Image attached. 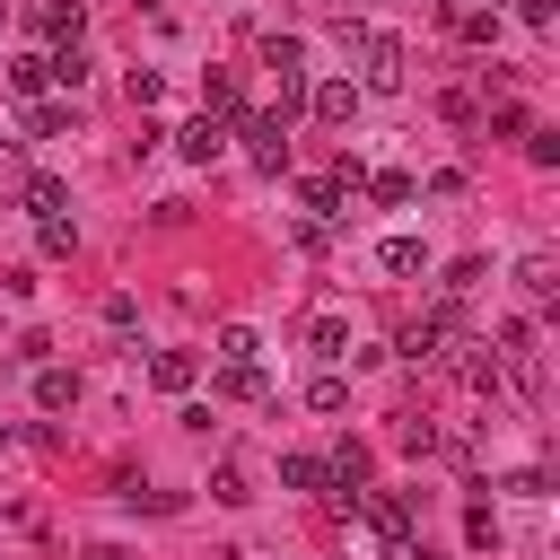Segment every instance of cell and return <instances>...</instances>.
<instances>
[{
  "mask_svg": "<svg viewBox=\"0 0 560 560\" xmlns=\"http://www.w3.org/2000/svg\"><path fill=\"white\" fill-rule=\"evenodd\" d=\"M122 96H131V105H158V96H166V79H158V70H131V79H122Z\"/></svg>",
  "mask_w": 560,
  "mask_h": 560,
  "instance_id": "cell-28",
  "label": "cell"
},
{
  "mask_svg": "<svg viewBox=\"0 0 560 560\" xmlns=\"http://www.w3.org/2000/svg\"><path fill=\"white\" fill-rule=\"evenodd\" d=\"M44 254H52V262L79 254V228H70V219H44Z\"/></svg>",
  "mask_w": 560,
  "mask_h": 560,
  "instance_id": "cell-29",
  "label": "cell"
},
{
  "mask_svg": "<svg viewBox=\"0 0 560 560\" xmlns=\"http://www.w3.org/2000/svg\"><path fill=\"white\" fill-rule=\"evenodd\" d=\"M35 26H44L52 44H79V26H88V9H79V0H44V9H35Z\"/></svg>",
  "mask_w": 560,
  "mask_h": 560,
  "instance_id": "cell-9",
  "label": "cell"
},
{
  "mask_svg": "<svg viewBox=\"0 0 560 560\" xmlns=\"http://www.w3.org/2000/svg\"><path fill=\"white\" fill-rule=\"evenodd\" d=\"M376 262H385L394 280H411V271H429V245H420V236H385V245H376Z\"/></svg>",
  "mask_w": 560,
  "mask_h": 560,
  "instance_id": "cell-11",
  "label": "cell"
},
{
  "mask_svg": "<svg viewBox=\"0 0 560 560\" xmlns=\"http://www.w3.org/2000/svg\"><path fill=\"white\" fill-rule=\"evenodd\" d=\"M88 560H122V542H88Z\"/></svg>",
  "mask_w": 560,
  "mask_h": 560,
  "instance_id": "cell-33",
  "label": "cell"
},
{
  "mask_svg": "<svg viewBox=\"0 0 560 560\" xmlns=\"http://www.w3.org/2000/svg\"><path fill=\"white\" fill-rule=\"evenodd\" d=\"M368 192H376L385 210H411V201H420V175H402V166H385V175H368Z\"/></svg>",
  "mask_w": 560,
  "mask_h": 560,
  "instance_id": "cell-16",
  "label": "cell"
},
{
  "mask_svg": "<svg viewBox=\"0 0 560 560\" xmlns=\"http://www.w3.org/2000/svg\"><path fill=\"white\" fill-rule=\"evenodd\" d=\"M0 26H9V0H0Z\"/></svg>",
  "mask_w": 560,
  "mask_h": 560,
  "instance_id": "cell-37",
  "label": "cell"
},
{
  "mask_svg": "<svg viewBox=\"0 0 560 560\" xmlns=\"http://www.w3.org/2000/svg\"><path fill=\"white\" fill-rule=\"evenodd\" d=\"M455 9H499V0H455ZM455 9H446V18H455Z\"/></svg>",
  "mask_w": 560,
  "mask_h": 560,
  "instance_id": "cell-34",
  "label": "cell"
},
{
  "mask_svg": "<svg viewBox=\"0 0 560 560\" xmlns=\"http://www.w3.org/2000/svg\"><path fill=\"white\" fill-rule=\"evenodd\" d=\"M306 105H315V122L350 131V122H359V105H368V88H359V79H306Z\"/></svg>",
  "mask_w": 560,
  "mask_h": 560,
  "instance_id": "cell-4",
  "label": "cell"
},
{
  "mask_svg": "<svg viewBox=\"0 0 560 560\" xmlns=\"http://www.w3.org/2000/svg\"><path fill=\"white\" fill-rule=\"evenodd\" d=\"M525 158L534 166H560V131H525Z\"/></svg>",
  "mask_w": 560,
  "mask_h": 560,
  "instance_id": "cell-31",
  "label": "cell"
},
{
  "mask_svg": "<svg viewBox=\"0 0 560 560\" xmlns=\"http://www.w3.org/2000/svg\"><path fill=\"white\" fill-rule=\"evenodd\" d=\"M210 499H219V508H245L254 490H245V472H236V464H219V472H210Z\"/></svg>",
  "mask_w": 560,
  "mask_h": 560,
  "instance_id": "cell-25",
  "label": "cell"
},
{
  "mask_svg": "<svg viewBox=\"0 0 560 560\" xmlns=\"http://www.w3.org/2000/svg\"><path fill=\"white\" fill-rule=\"evenodd\" d=\"M201 114L210 122H236L245 114V70H201Z\"/></svg>",
  "mask_w": 560,
  "mask_h": 560,
  "instance_id": "cell-5",
  "label": "cell"
},
{
  "mask_svg": "<svg viewBox=\"0 0 560 560\" xmlns=\"http://www.w3.org/2000/svg\"><path fill=\"white\" fill-rule=\"evenodd\" d=\"M324 472H332V490H368V472H376V455H368L359 438H341V446L324 455Z\"/></svg>",
  "mask_w": 560,
  "mask_h": 560,
  "instance_id": "cell-7",
  "label": "cell"
},
{
  "mask_svg": "<svg viewBox=\"0 0 560 560\" xmlns=\"http://www.w3.org/2000/svg\"><path fill=\"white\" fill-rule=\"evenodd\" d=\"M394 438H402V446H420V455H429V446H438V420H420V411H402V429H394Z\"/></svg>",
  "mask_w": 560,
  "mask_h": 560,
  "instance_id": "cell-30",
  "label": "cell"
},
{
  "mask_svg": "<svg viewBox=\"0 0 560 560\" xmlns=\"http://www.w3.org/2000/svg\"><path fill=\"white\" fill-rule=\"evenodd\" d=\"M79 402V376L70 368H35V411H70Z\"/></svg>",
  "mask_w": 560,
  "mask_h": 560,
  "instance_id": "cell-15",
  "label": "cell"
},
{
  "mask_svg": "<svg viewBox=\"0 0 560 560\" xmlns=\"http://www.w3.org/2000/svg\"><path fill=\"white\" fill-rule=\"evenodd\" d=\"M298 201H306L315 219H341V201H350V192H341L332 175H306V184H298Z\"/></svg>",
  "mask_w": 560,
  "mask_h": 560,
  "instance_id": "cell-17",
  "label": "cell"
},
{
  "mask_svg": "<svg viewBox=\"0 0 560 560\" xmlns=\"http://www.w3.org/2000/svg\"><path fill=\"white\" fill-rule=\"evenodd\" d=\"M516 289H525L534 306H551V298H560V262H551V254H525V262H516Z\"/></svg>",
  "mask_w": 560,
  "mask_h": 560,
  "instance_id": "cell-8",
  "label": "cell"
},
{
  "mask_svg": "<svg viewBox=\"0 0 560 560\" xmlns=\"http://www.w3.org/2000/svg\"><path fill=\"white\" fill-rule=\"evenodd\" d=\"M0 446H18V429H9V420H0Z\"/></svg>",
  "mask_w": 560,
  "mask_h": 560,
  "instance_id": "cell-35",
  "label": "cell"
},
{
  "mask_svg": "<svg viewBox=\"0 0 560 560\" xmlns=\"http://www.w3.org/2000/svg\"><path fill=\"white\" fill-rule=\"evenodd\" d=\"M44 79H52V61H44V52H18V61H9V96H35Z\"/></svg>",
  "mask_w": 560,
  "mask_h": 560,
  "instance_id": "cell-20",
  "label": "cell"
},
{
  "mask_svg": "<svg viewBox=\"0 0 560 560\" xmlns=\"http://www.w3.org/2000/svg\"><path fill=\"white\" fill-rule=\"evenodd\" d=\"M306 402H315V411H341V402H350V385H341V376H332V368H324V376H315V385H306Z\"/></svg>",
  "mask_w": 560,
  "mask_h": 560,
  "instance_id": "cell-27",
  "label": "cell"
},
{
  "mask_svg": "<svg viewBox=\"0 0 560 560\" xmlns=\"http://www.w3.org/2000/svg\"><path fill=\"white\" fill-rule=\"evenodd\" d=\"M131 9H166V0H131Z\"/></svg>",
  "mask_w": 560,
  "mask_h": 560,
  "instance_id": "cell-36",
  "label": "cell"
},
{
  "mask_svg": "<svg viewBox=\"0 0 560 560\" xmlns=\"http://www.w3.org/2000/svg\"><path fill=\"white\" fill-rule=\"evenodd\" d=\"M228 131L245 140V158H254L262 175H280V166H289V122H280V114H236Z\"/></svg>",
  "mask_w": 560,
  "mask_h": 560,
  "instance_id": "cell-3",
  "label": "cell"
},
{
  "mask_svg": "<svg viewBox=\"0 0 560 560\" xmlns=\"http://www.w3.org/2000/svg\"><path fill=\"white\" fill-rule=\"evenodd\" d=\"M18 201H26L35 219H61V210H70V184H61V175H26V192H18Z\"/></svg>",
  "mask_w": 560,
  "mask_h": 560,
  "instance_id": "cell-10",
  "label": "cell"
},
{
  "mask_svg": "<svg viewBox=\"0 0 560 560\" xmlns=\"http://www.w3.org/2000/svg\"><path fill=\"white\" fill-rule=\"evenodd\" d=\"M350 35V52H359V88H402V35L394 26H341Z\"/></svg>",
  "mask_w": 560,
  "mask_h": 560,
  "instance_id": "cell-2",
  "label": "cell"
},
{
  "mask_svg": "<svg viewBox=\"0 0 560 560\" xmlns=\"http://www.w3.org/2000/svg\"><path fill=\"white\" fill-rule=\"evenodd\" d=\"M219 394H236V402H262V394H271V376L245 359V368H219Z\"/></svg>",
  "mask_w": 560,
  "mask_h": 560,
  "instance_id": "cell-18",
  "label": "cell"
},
{
  "mask_svg": "<svg viewBox=\"0 0 560 560\" xmlns=\"http://www.w3.org/2000/svg\"><path fill=\"white\" fill-rule=\"evenodd\" d=\"M26 131H35V140H61V131H70V105H26Z\"/></svg>",
  "mask_w": 560,
  "mask_h": 560,
  "instance_id": "cell-24",
  "label": "cell"
},
{
  "mask_svg": "<svg viewBox=\"0 0 560 560\" xmlns=\"http://www.w3.org/2000/svg\"><path fill=\"white\" fill-rule=\"evenodd\" d=\"M481 280H490V262H481V254H464V262H446V280H438V298H446V306H464V298H472Z\"/></svg>",
  "mask_w": 560,
  "mask_h": 560,
  "instance_id": "cell-12",
  "label": "cell"
},
{
  "mask_svg": "<svg viewBox=\"0 0 560 560\" xmlns=\"http://www.w3.org/2000/svg\"><path fill=\"white\" fill-rule=\"evenodd\" d=\"M438 114H446V122H481V96H472V88H446Z\"/></svg>",
  "mask_w": 560,
  "mask_h": 560,
  "instance_id": "cell-26",
  "label": "cell"
},
{
  "mask_svg": "<svg viewBox=\"0 0 560 560\" xmlns=\"http://www.w3.org/2000/svg\"><path fill=\"white\" fill-rule=\"evenodd\" d=\"M464 542H472V551H499V516H490V508H481V499H472V508H464Z\"/></svg>",
  "mask_w": 560,
  "mask_h": 560,
  "instance_id": "cell-22",
  "label": "cell"
},
{
  "mask_svg": "<svg viewBox=\"0 0 560 560\" xmlns=\"http://www.w3.org/2000/svg\"><path fill=\"white\" fill-rule=\"evenodd\" d=\"M52 79L79 96V88H88V52H79V44H61V52H52Z\"/></svg>",
  "mask_w": 560,
  "mask_h": 560,
  "instance_id": "cell-23",
  "label": "cell"
},
{
  "mask_svg": "<svg viewBox=\"0 0 560 560\" xmlns=\"http://www.w3.org/2000/svg\"><path fill=\"white\" fill-rule=\"evenodd\" d=\"M516 18L525 26H551V0H516Z\"/></svg>",
  "mask_w": 560,
  "mask_h": 560,
  "instance_id": "cell-32",
  "label": "cell"
},
{
  "mask_svg": "<svg viewBox=\"0 0 560 560\" xmlns=\"http://www.w3.org/2000/svg\"><path fill=\"white\" fill-rule=\"evenodd\" d=\"M219 149H228V122H210V114H192V122L175 131V158H184V166H219Z\"/></svg>",
  "mask_w": 560,
  "mask_h": 560,
  "instance_id": "cell-6",
  "label": "cell"
},
{
  "mask_svg": "<svg viewBox=\"0 0 560 560\" xmlns=\"http://www.w3.org/2000/svg\"><path fill=\"white\" fill-rule=\"evenodd\" d=\"M306 350L315 359H350V315H315L306 324Z\"/></svg>",
  "mask_w": 560,
  "mask_h": 560,
  "instance_id": "cell-13",
  "label": "cell"
},
{
  "mask_svg": "<svg viewBox=\"0 0 560 560\" xmlns=\"http://www.w3.org/2000/svg\"><path fill=\"white\" fill-rule=\"evenodd\" d=\"M262 70H271V114L289 122L298 105H306V35H262Z\"/></svg>",
  "mask_w": 560,
  "mask_h": 560,
  "instance_id": "cell-1",
  "label": "cell"
},
{
  "mask_svg": "<svg viewBox=\"0 0 560 560\" xmlns=\"http://www.w3.org/2000/svg\"><path fill=\"white\" fill-rule=\"evenodd\" d=\"M280 481H289V490H332L324 455H280Z\"/></svg>",
  "mask_w": 560,
  "mask_h": 560,
  "instance_id": "cell-19",
  "label": "cell"
},
{
  "mask_svg": "<svg viewBox=\"0 0 560 560\" xmlns=\"http://www.w3.org/2000/svg\"><path fill=\"white\" fill-rule=\"evenodd\" d=\"M262 341H254V324H219V368H245Z\"/></svg>",
  "mask_w": 560,
  "mask_h": 560,
  "instance_id": "cell-21",
  "label": "cell"
},
{
  "mask_svg": "<svg viewBox=\"0 0 560 560\" xmlns=\"http://www.w3.org/2000/svg\"><path fill=\"white\" fill-rule=\"evenodd\" d=\"M149 385L158 394H192V350H158L149 359Z\"/></svg>",
  "mask_w": 560,
  "mask_h": 560,
  "instance_id": "cell-14",
  "label": "cell"
}]
</instances>
